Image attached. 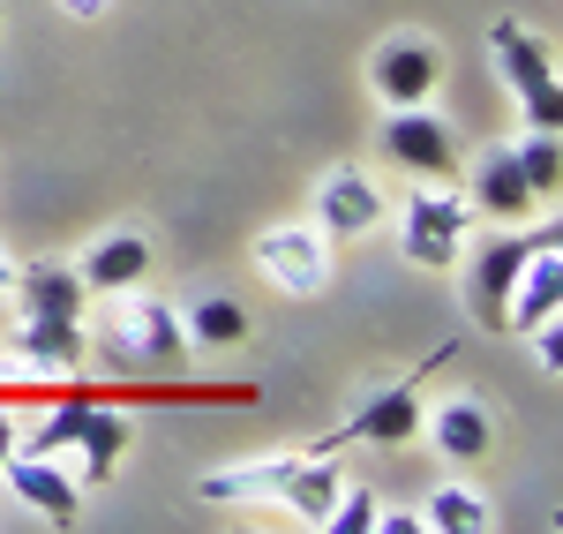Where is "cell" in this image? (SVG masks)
I'll use <instances>...</instances> for the list:
<instances>
[{"mask_svg":"<svg viewBox=\"0 0 563 534\" xmlns=\"http://www.w3.org/2000/svg\"><path fill=\"white\" fill-rule=\"evenodd\" d=\"M76 279H84V294H129L151 279V241L143 233H98L84 257H76Z\"/></svg>","mask_w":563,"mask_h":534,"instance_id":"15","label":"cell"},{"mask_svg":"<svg viewBox=\"0 0 563 534\" xmlns=\"http://www.w3.org/2000/svg\"><path fill=\"white\" fill-rule=\"evenodd\" d=\"M556 249H533V257H526L519 286H511V302H504V331H533V324L563 316V257Z\"/></svg>","mask_w":563,"mask_h":534,"instance_id":"17","label":"cell"},{"mask_svg":"<svg viewBox=\"0 0 563 534\" xmlns=\"http://www.w3.org/2000/svg\"><path fill=\"white\" fill-rule=\"evenodd\" d=\"M466 204H474V219H496V226H526L533 211H541V196H533V181H526L519 151H488V159L474 166Z\"/></svg>","mask_w":563,"mask_h":534,"instance_id":"12","label":"cell"},{"mask_svg":"<svg viewBox=\"0 0 563 534\" xmlns=\"http://www.w3.org/2000/svg\"><path fill=\"white\" fill-rule=\"evenodd\" d=\"M113 309L90 324L84 316V361H106L113 377H158V369H180L188 355V331H180V309L158 302V294H106Z\"/></svg>","mask_w":563,"mask_h":534,"instance_id":"1","label":"cell"},{"mask_svg":"<svg viewBox=\"0 0 563 534\" xmlns=\"http://www.w3.org/2000/svg\"><path fill=\"white\" fill-rule=\"evenodd\" d=\"M519 166H526V181H533V196L549 204V196H556V181H563L556 129H526V143H519Z\"/></svg>","mask_w":563,"mask_h":534,"instance_id":"20","label":"cell"},{"mask_svg":"<svg viewBox=\"0 0 563 534\" xmlns=\"http://www.w3.org/2000/svg\"><path fill=\"white\" fill-rule=\"evenodd\" d=\"M466 233H474V204L451 181H421L398 204V257L413 271H451L466 257Z\"/></svg>","mask_w":563,"mask_h":534,"instance_id":"3","label":"cell"},{"mask_svg":"<svg viewBox=\"0 0 563 534\" xmlns=\"http://www.w3.org/2000/svg\"><path fill=\"white\" fill-rule=\"evenodd\" d=\"M421 414H429L421 377H398V384H384V392H368V400L353 406L346 422H339V437H346V445L398 451V445H413V437H421Z\"/></svg>","mask_w":563,"mask_h":534,"instance_id":"8","label":"cell"},{"mask_svg":"<svg viewBox=\"0 0 563 534\" xmlns=\"http://www.w3.org/2000/svg\"><path fill=\"white\" fill-rule=\"evenodd\" d=\"M526 339H533V361H541V369L556 377V369H563V331H556V316H549V324H533Z\"/></svg>","mask_w":563,"mask_h":534,"instance_id":"22","label":"cell"},{"mask_svg":"<svg viewBox=\"0 0 563 534\" xmlns=\"http://www.w3.org/2000/svg\"><path fill=\"white\" fill-rule=\"evenodd\" d=\"M563 226L556 211H541V226H504V233H488L474 249V264H466V309L488 324V331H504V302H511V286H519V271L533 249H556Z\"/></svg>","mask_w":563,"mask_h":534,"instance_id":"4","label":"cell"},{"mask_svg":"<svg viewBox=\"0 0 563 534\" xmlns=\"http://www.w3.org/2000/svg\"><path fill=\"white\" fill-rule=\"evenodd\" d=\"M376 527V490L368 482H339L331 512H323V534H368Z\"/></svg>","mask_w":563,"mask_h":534,"instance_id":"21","label":"cell"},{"mask_svg":"<svg viewBox=\"0 0 563 534\" xmlns=\"http://www.w3.org/2000/svg\"><path fill=\"white\" fill-rule=\"evenodd\" d=\"M256 271L278 286V294L308 302V294H323V286H331V233H323L316 219L263 226V233H256Z\"/></svg>","mask_w":563,"mask_h":534,"instance_id":"6","label":"cell"},{"mask_svg":"<svg viewBox=\"0 0 563 534\" xmlns=\"http://www.w3.org/2000/svg\"><path fill=\"white\" fill-rule=\"evenodd\" d=\"M53 8H60V15H76V23H90V15H106L113 0H53Z\"/></svg>","mask_w":563,"mask_h":534,"instance_id":"24","label":"cell"},{"mask_svg":"<svg viewBox=\"0 0 563 534\" xmlns=\"http://www.w3.org/2000/svg\"><path fill=\"white\" fill-rule=\"evenodd\" d=\"M0 482H8V497H23V512H38L53 527H68V520L84 512V482H76L60 459H45V451H8Z\"/></svg>","mask_w":563,"mask_h":534,"instance_id":"10","label":"cell"},{"mask_svg":"<svg viewBox=\"0 0 563 534\" xmlns=\"http://www.w3.org/2000/svg\"><path fill=\"white\" fill-rule=\"evenodd\" d=\"M413 527H421V512H376L368 534H413Z\"/></svg>","mask_w":563,"mask_h":534,"instance_id":"23","label":"cell"},{"mask_svg":"<svg viewBox=\"0 0 563 534\" xmlns=\"http://www.w3.org/2000/svg\"><path fill=\"white\" fill-rule=\"evenodd\" d=\"M384 151H390V166H406L413 181H459V135L429 106H390Z\"/></svg>","mask_w":563,"mask_h":534,"instance_id":"7","label":"cell"},{"mask_svg":"<svg viewBox=\"0 0 563 534\" xmlns=\"http://www.w3.org/2000/svg\"><path fill=\"white\" fill-rule=\"evenodd\" d=\"M8 451H15V414L0 406V467H8Z\"/></svg>","mask_w":563,"mask_h":534,"instance_id":"25","label":"cell"},{"mask_svg":"<svg viewBox=\"0 0 563 534\" xmlns=\"http://www.w3.org/2000/svg\"><path fill=\"white\" fill-rule=\"evenodd\" d=\"M308 451H271V459H241V467H211L196 497H211V504H278L286 490V475L301 467Z\"/></svg>","mask_w":563,"mask_h":534,"instance_id":"16","label":"cell"},{"mask_svg":"<svg viewBox=\"0 0 563 534\" xmlns=\"http://www.w3.org/2000/svg\"><path fill=\"white\" fill-rule=\"evenodd\" d=\"M129 414H113V406L84 400V392H68V400H53L31 422V429H15V451H45V459H84V482H106L121 459H129Z\"/></svg>","mask_w":563,"mask_h":534,"instance_id":"2","label":"cell"},{"mask_svg":"<svg viewBox=\"0 0 563 534\" xmlns=\"http://www.w3.org/2000/svg\"><path fill=\"white\" fill-rule=\"evenodd\" d=\"M15 316H31V324H84V279H76V264H15Z\"/></svg>","mask_w":563,"mask_h":534,"instance_id":"13","label":"cell"},{"mask_svg":"<svg viewBox=\"0 0 563 534\" xmlns=\"http://www.w3.org/2000/svg\"><path fill=\"white\" fill-rule=\"evenodd\" d=\"M488 53H496V68H504V84H511V98H519L526 129H556L563 121V90H556V53H549V39H533L526 23H496L488 31Z\"/></svg>","mask_w":563,"mask_h":534,"instance_id":"5","label":"cell"},{"mask_svg":"<svg viewBox=\"0 0 563 534\" xmlns=\"http://www.w3.org/2000/svg\"><path fill=\"white\" fill-rule=\"evenodd\" d=\"M384 188L361 174V166H339V174H323L316 188V226L331 233V241H361V233H376L384 226Z\"/></svg>","mask_w":563,"mask_h":534,"instance_id":"11","label":"cell"},{"mask_svg":"<svg viewBox=\"0 0 563 534\" xmlns=\"http://www.w3.org/2000/svg\"><path fill=\"white\" fill-rule=\"evenodd\" d=\"M421 527H435V534H481V527H488V497H481L474 482H443V490H429V504H421Z\"/></svg>","mask_w":563,"mask_h":534,"instance_id":"19","label":"cell"},{"mask_svg":"<svg viewBox=\"0 0 563 534\" xmlns=\"http://www.w3.org/2000/svg\"><path fill=\"white\" fill-rule=\"evenodd\" d=\"M8 294H15V257L0 249V302H8Z\"/></svg>","mask_w":563,"mask_h":534,"instance_id":"26","label":"cell"},{"mask_svg":"<svg viewBox=\"0 0 563 534\" xmlns=\"http://www.w3.org/2000/svg\"><path fill=\"white\" fill-rule=\"evenodd\" d=\"M421 437H429L451 467H481L488 451H496V414L481 400H443L421 414Z\"/></svg>","mask_w":563,"mask_h":534,"instance_id":"14","label":"cell"},{"mask_svg":"<svg viewBox=\"0 0 563 534\" xmlns=\"http://www.w3.org/2000/svg\"><path fill=\"white\" fill-rule=\"evenodd\" d=\"M368 84L384 106H429L435 84H443V53L429 39H413V31H398V39L376 45V61H368Z\"/></svg>","mask_w":563,"mask_h":534,"instance_id":"9","label":"cell"},{"mask_svg":"<svg viewBox=\"0 0 563 534\" xmlns=\"http://www.w3.org/2000/svg\"><path fill=\"white\" fill-rule=\"evenodd\" d=\"M180 331H188V347H241L249 339V309L233 294H203L196 309H180Z\"/></svg>","mask_w":563,"mask_h":534,"instance_id":"18","label":"cell"}]
</instances>
